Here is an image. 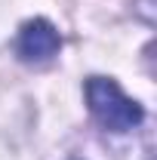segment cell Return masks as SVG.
Returning <instances> with one entry per match:
<instances>
[{"label":"cell","mask_w":157,"mask_h":160,"mask_svg":"<svg viewBox=\"0 0 157 160\" xmlns=\"http://www.w3.org/2000/svg\"><path fill=\"white\" fill-rule=\"evenodd\" d=\"M83 96L89 105V114L108 132H129L145 120V111L136 99H129L111 77H89L83 83Z\"/></svg>","instance_id":"6da1fadb"},{"label":"cell","mask_w":157,"mask_h":160,"mask_svg":"<svg viewBox=\"0 0 157 160\" xmlns=\"http://www.w3.org/2000/svg\"><path fill=\"white\" fill-rule=\"evenodd\" d=\"M62 49V34L56 31V25L46 19H28L19 28V37H16V52L22 62H31V65H43L53 56H59Z\"/></svg>","instance_id":"7a4b0ae2"}]
</instances>
